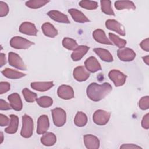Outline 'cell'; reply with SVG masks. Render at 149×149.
<instances>
[{"instance_id":"obj_1","label":"cell","mask_w":149,"mask_h":149,"mask_svg":"<svg viewBox=\"0 0 149 149\" xmlns=\"http://www.w3.org/2000/svg\"><path fill=\"white\" fill-rule=\"evenodd\" d=\"M112 90V87L108 83H104L101 84L91 83L88 86L86 93L89 99L97 102L104 98Z\"/></svg>"},{"instance_id":"obj_2","label":"cell","mask_w":149,"mask_h":149,"mask_svg":"<svg viewBox=\"0 0 149 149\" xmlns=\"http://www.w3.org/2000/svg\"><path fill=\"white\" fill-rule=\"evenodd\" d=\"M33 129L34 123L32 118L26 114L23 115L20 135L24 138H29L33 135Z\"/></svg>"},{"instance_id":"obj_3","label":"cell","mask_w":149,"mask_h":149,"mask_svg":"<svg viewBox=\"0 0 149 149\" xmlns=\"http://www.w3.org/2000/svg\"><path fill=\"white\" fill-rule=\"evenodd\" d=\"M51 112L54 125L57 127L63 126L66 120V112L61 108H55Z\"/></svg>"},{"instance_id":"obj_4","label":"cell","mask_w":149,"mask_h":149,"mask_svg":"<svg viewBox=\"0 0 149 149\" xmlns=\"http://www.w3.org/2000/svg\"><path fill=\"white\" fill-rule=\"evenodd\" d=\"M34 44V42L19 36L13 37L10 41V46L15 49H27Z\"/></svg>"},{"instance_id":"obj_5","label":"cell","mask_w":149,"mask_h":149,"mask_svg":"<svg viewBox=\"0 0 149 149\" xmlns=\"http://www.w3.org/2000/svg\"><path fill=\"white\" fill-rule=\"evenodd\" d=\"M111 113L102 109H98L94 113L93 115V120L95 124L103 126L108 122Z\"/></svg>"},{"instance_id":"obj_6","label":"cell","mask_w":149,"mask_h":149,"mask_svg":"<svg viewBox=\"0 0 149 149\" xmlns=\"http://www.w3.org/2000/svg\"><path fill=\"white\" fill-rule=\"evenodd\" d=\"M108 77L113 81L116 87L123 86L126 80V76L116 69L111 70L108 73Z\"/></svg>"},{"instance_id":"obj_7","label":"cell","mask_w":149,"mask_h":149,"mask_svg":"<svg viewBox=\"0 0 149 149\" xmlns=\"http://www.w3.org/2000/svg\"><path fill=\"white\" fill-rule=\"evenodd\" d=\"M8 62L10 66L22 70H26L27 68L21 57L17 54L10 52L8 54Z\"/></svg>"},{"instance_id":"obj_8","label":"cell","mask_w":149,"mask_h":149,"mask_svg":"<svg viewBox=\"0 0 149 149\" xmlns=\"http://www.w3.org/2000/svg\"><path fill=\"white\" fill-rule=\"evenodd\" d=\"M117 55L120 60L124 62H129L135 58L136 53L129 48L123 47L117 51Z\"/></svg>"},{"instance_id":"obj_9","label":"cell","mask_w":149,"mask_h":149,"mask_svg":"<svg viewBox=\"0 0 149 149\" xmlns=\"http://www.w3.org/2000/svg\"><path fill=\"white\" fill-rule=\"evenodd\" d=\"M59 97L63 100H70L74 97V91L72 87L68 85L63 84L60 86L57 91Z\"/></svg>"},{"instance_id":"obj_10","label":"cell","mask_w":149,"mask_h":149,"mask_svg":"<svg viewBox=\"0 0 149 149\" xmlns=\"http://www.w3.org/2000/svg\"><path fill=\"white\" fill-rule=\"evenodd\" d=\"M106 27L111 30L118 33L119 34L124 36L126 34L123 26L118 21L113 19H109L105 22Z\"/></svg>"},{"instance_id":"obj_11","label":"cell","mask_w":149,"mask_h":149,"mask_svg":"<svg viewBox=\"0 0 149 149\" xmlns=\"http://www.w3.org/2000/svg\"><path fill=\"white\" fill-rule=\"evenodd\" d=\"M49 126V122L48 116L41 115L37 120V133L38 134H43L47 132Z\"/></svg>"},{"instance_id":"obj_12","label":"cell","mask_w":149,"mask_h":149,"mask_svg":"<svg viewBox=\"0 0 149 149\" xmlns=\"http://www.w3.org/2000/svg\"><path fill=\"white\" fill-rule=\"evenodd\" d=\"M73 77L78 81H84L87 80L90 76V73L84 66H77L74 69Z\"/></svg>"},{"instance_id":"obj_13","label":"cell","mask_w":149,"mask_h":149,"mask_svg":"<svg viewBox=\"0 0 149 149\" xmlns=\"http://www.w3.org/2000/svg\"><path fill=\"white\" fill-rule=\"evenodd\" d=\"M84 143L88 149H97L100 147V140L95 136L86 134L83 137Z\"/></svg>"},{"instance_id":"obj_14","label":"cell","mask_w":149,"mask_h":149,"mask_svg":"<svg viewBox=\"0 0 149 149\" xmlns=\"http://www.w3.org/2000/svg\"><path fill=\"white\" fill-rule=\"evenodd\" d=\"M8 99L10 102V105L12 108L16 111H20L22 109L23 104L21 100L20 95L16 93H14L10 94Z\"/></svg>"},{"instance_id":"obj_15","label":"cell","mask_w":149,"mask_h":149,"mask_svg":"<svg viewBox=\"0 0 149 149\" xmlns=\"http://www.w3.org/2000/svg\"><path fill=\"white\" fill-rule=\"evenodd\" d=\"M19 31L26 35L36 36L38 31L33 23L25 22L20 24L19 27Z\"/></svg>"},{"instance_id":"obj_16","label":"cell","mask_w":149,"mask_h":149,"mask_svg":"<svg viewBox=\"0 0 149 149\" xmlns=\"http://www.w3.org/2000/svg\"><path fill=\"white\" fill-rule=\"evenodd\" d=\"M84 65L87 70L91 73H94L101 70L100 63L94 56H90L87 58L85 61Z\"/></svg>"},{"instance_id":"obj_17","label":"cell","mask_w":149,"mask_h":149,"mask_svg":"<svg viewBox=\"0 0 149 149\" xmlns=\"http://www.w3.org/2000/svg\"><path fill=\"white\" fill-rule=\"evenodd\" d=\"M48 16L52 19L53 20L56 21L59 23H69L70 21L68 17V16L65 15L64 13L56 10H52L49 11L47 13Z\"/></svg>"},{"instance_id":"obj_18","label":"cell","mask_w":149,"mask_h":149,"mask_svg":"<svg viewBox=\"0 0 149 149\" xmlns=\"http://www.w3.org/2000/svg\"><path fill=\"white\" fill-rule=\"evenodd\" d=\"M94 39L98 42L107 45H112L111 41L107 38L104 30L102 29H96L93 33Z\"/></svg>"},{"instance_id":"obj_19","label":"cell","mask_w":149,"mask_h":149,"mask_svg":"<svg viewBox=\"0 0 149 149\" xmlns=\"http://www.w3.org/2000/svg\"><path fill=\"white\" fill-rule=\"evenodd\" d=\"M90 48L86 45L78 46L71 54V58L74 61H78L80 60L84 55H85Z\"/></svg>"},{"instance_id":"obj_20","label":"cell","mask_w":149,"mask_h":149,"mask_svg":"<svg viewBox=\"0 0 149 149\" xmlns=\"http://www.w3.org/2000/svg\"><path fill=\"white\" fill-rule=\"evenodd\" d=\"M69 13L71 15L73 20L77 23H86L88 22L89 19L80 10L76 9H70L68 10Z\"/></svg>"},{"instance_id":"obj_21","label":"cell","mask_w":149,"mask_h":149,"mask_svg":"<svg viewBox=\"0 0 149 149\" xmlns=\"http://www.w3.org/2000/svg\"><path fill=\"white\" fill-rule=\"evenodd\" d=\"M31 87L37 91H45L54 86L53 81H38L31 83Z\"/></svg>"},{"instance_id":"obj_22","label":"cell","mask_w":149,"mask_h":149,"mask_svg":"<svg viewBox=\"0 0 149 149\" xmlns=\"http://www.w3.org/2000/svg\"><path fill=\"white\" fill-rule=\"evenodd\" d=\"M41 29L44 34L47 37H50V38H54L58 35V30L50 23H48V22L44 23L42 25Z\"/></svg>"},{"instance_id":"obj_23","label":"cell","mask_w":149,"mask_h":149,"mask_svg":"<svg viewBox=\"0 0 149 149\" xmlns=\"http://www.w3.org/2000/svg\"><path fill=\"white\" fill-rule=\"evenodd\" d=\"M10 120L9 124V126H8L5 129V132L6 133L9 134H14L15 133L18 129L19 125V118L13 114L10 115Z\"/></svg>"},{"instance_id":"obj_24","label":"cell","mask_w":149,"mask_h":149,"mask_svg":"<svg viewBox=\"0 0 149 149\" xmlns=\"http://www.w3.org/2000/svg\"><path fill=\"white\" fill-rule=\"evenodd\" d=\"M95 54L104 61L107 62H112L113 60L112 54L107 49L101 48H95L94 49Z\"/></svg>"},{"instance_id":"obj_25","label":"cell","mask_w":149,"mask_h":149,"mask_svg":"<svg viewBox=\"0 0 149 149\" xmlns=\"http://www.w3.org/2000/svg\"><path fill=\"white\" fill-rule=\"evenodd\" d=\"M56 141V137L54 133L46 132L41 137V143L45 146H51L55 144Z\"/></svg>"},{"instance_id":"obj_26","label":"cell","mask_w":149,"mask_h":149,"mask_svg":"<svg viewBox=\"0 0 149 149\" xmlns=\"http://www.w3.org/2000/svg\"><path fill=\"white\" fill-rule=\"evenodd\" d=\"M1 73L5 77L10 79H17L26 76V74L22 72L15 70L13 69H9V68H6L3 69L1 72Z\"/></svg>"},{"instance_id":"obj_27","label":"cell","mask_w":149,"mask_h":149,"mask_svg":"<svg viewBox=\"0 0 149 149\" xmlns=\"http://www.w3.org/2000/svg\"><path fill=\"white\" fill-rule=\"evenodd\" d=\"M115 7L117 10L132 9L135 10L134 3L130 1H117L115 2Z\"/></svg>"},{"instance_id":"obj_28","label":"cell","mask_w":149,"mask_h":149,"mask_svg":"<svg viewBox=\"0 0 149 149\" xmlns=\"http://www.w3.org/2000/svg\"><path fill=\"white\" fill-rule=\"evenodd\" d=\"M74 123L78 127L84 126L87 123V115L83 112H77L74 119Z\"/></svg>"},{"instance_id":"obj_29","label":"cell","mask_w":149,"mask_h":149,"mask_svg":"<svg viewBox=\"0 0 149 149\" xmlns=\"http://www.w3.org/2000/svg\"><path fill=\"white\" fill-rule=\"evenodd\" d=\"M108 36H109V38L110 39L111 42L112 43L113 42L118 47L122 48L125 47V46L126 45V41L125 40L119 38V37H118V36H116L112 33H109L108 34Z\"/></svg>"},{"instance_id":"obj_30","label":"cell","mask_w":149,"mask_h":149,"mask_svg":"<svg viewBox=\"0 0 149 149\" xmlns=\"http://www.w3.org/2000/svg\"><path fill=\"white\" fill-rule=\"evenodd\" d=\"M101 10L106 15L115 16V13L111 7V2L108 0H103L100 1Z\"/></svg>"},{"instance_id":"obj_31","label":"cell","mask_w":149,"mask_h":149,"mask_svg":"<svg viewBox=\"0 0 149 149\" xmlns=\"http://www.w3.org/2000/svg\"><path fill=\"white\" fill-rule=\"evenodd\" d=\"M49 1L46 0H31L27 1L26 5L31 9H38L45 5Z\"/></svg>"},{"instance_id":"obj_32","label":"cell","mask_w":149,"mask_h":149,"mask_svg":"<svg viewBox=\"0 0 149 149\" xmlns=\"http://www.w3.org/2000/svg\"><path fill=\"white\" fill-rule=\"evenodd\" d=\"M37 103L42 108H48L53 104V100L48 96H42L37 98Z\"/></svg>"},{"instance_id":"obj_33","label":"cell","mask_w":149,"mask_h":149,"mask_svg":"<svg viewBox=\"0 0 149 149\" xmlns=\"http://www.w3.org/2000/svg\"><path fill=\"white\" fill-rule=\"evenodd\" d=\"M62 45L68 50H74L78 47V44L74 40L68 37L63 39Z\"/></svg>"},{"instance_id":"obj_34","label":"cell","mask_w":149,"mask_h":149,"mask_svg":"<svg viewBox=\"0 0 149 149\" xmlns=\"http://www.w3.org/2000/svg\"><path fill=\"white\" fill-rule=\"evenodd\" d=\"M22 94L24 96L25 100L28 102H33L36 101L37 98V94L31 91L27 88H23V90H22Z\"/></svg>"},{"instance_id":"obj_35","label":"cell","mask_w":149,"mask_h":149,"mask_svg":"<svg viewBox=\"0 0 149 149\" xmlns=\"http://www.w3.org/2000/svg\"><path fill=\"white\" fill-rule=\"evenodd\" d=\"M79 5L87 10H94L98 7V3L95 1H81L79 2Z\"/></svg>"},{"instance_id":"obj_36","label":"cell","mask_w":149,"mask_h":149,"mask_svg":"<svg viewBox=\"0 0 149 149\" xmlns=\"http://www.w3.org/2000/svg\"><path fill=\"white\" fill-rule=\"evenodd\" d=\"M139 107L142 110H146L149 108V97L144 96L141 98L139 102Z\"/></svg>"},{"instance_id":"obj_37","label":"cell","mask_w":149,"mask_h":149,"mask_svg":"<svg viewBox=\"0 0 149 149\" xmlns=\"http://www.w3.org/2000/svg\"><path fill=\"white\" fill-rule=\"evenodd\" d=\"M9 10L8 5L5 2L0 1V16L2 17L6 16Z\"/></svg>"},{"instance_id":"obj_38","label":"cell","mask_w":149,"mask_h":149,"mask_svg":"<svg viewBox=\"0 0 149 149\" xmlns=\"http://www.w3.org/2000/svg\"><path fill=\"white\" fill-rule=\"evenodd\" d=\"M10 88V84L8 82L1 81L0 83V94H2L8 92Z\"/></svg>"},{"instance_id":"obj_39","label":"cell","mask_w":149,"mask_h":149,"mask_svg":"<svg viewBox=\"0 0 149 149\" xmlns=\"http://www.w3.org/2000/svg\"><path fill=\"white\" fill-rule=\"evenodd\" d=\"M9 119L6 115L1 113L0 114V125L1 126H6L9 124Z\"/></svg>"},{"instance_id":"obj_40","label":"cell","mask_w":149,"mask_h":149,"mask_svg":"<svg viewBox=\"0 0 149 149\" xmlns=\"http://www.w3.org/2000/svg\"><path fill=\"white\" fill-rule=\"evenodd\" d=\"M141 126L146 129L149 128V114L148 113L146 114L142 119Z\"/></svg>"},{"instance_id":"obj_41","label":"cell","mask_w":149,"mask_h":149,"mask_svg":"<svg viewBox=\"0 0 149 149\" xmlns=\"http://www.w3.org/2000/svg\"><path fill=\"white\" fill-rule=\"evenodd\" d=\"M140 45L143 50H144L147 52H148L149 51V39H148V38H147L143 40L140 42Z\"/></svg>"},{"instance_id":"obj_42","label":"cell","mask_w":149,"mask_h":149,"mask_svg":"<svg viewBox=\"0 0 149 149\" xmlns=\"http://www.w3.org/2000/svg\"><path fill=\"white\" fill-rule=\"evenodd\" d=\"M12 108L10 104L6 102L5 100L1 99L0 100V109L2 110H9Z\"/></svg>"},{"instance_id":"obj_43","label":"cell","mask_w":149,"mask_h":149,"mask_svg":"<svg viewBox=\"0 0 149 149\" xmlns=\"http://www.w3.org/2000/svg\"><path fill=\"white\" fill-rule=\"evenodd\" d=\"M120 148H133V149H136V148H141V147L133 144H122L120 147Z\"/></svg>"},{"instance_id":"obj_44","label":"cell","mask_w":149,"mask_h":149,"mask_svg":"<svg viewBox=\"0 0 149 149\" xmlns=\"http://www.w3.org/2000/svg\"><path fill=\"white\" fill-rule=\"evenodd\" d=\"M0 66L2 67L6 63V59L5 55L3 53H1L0 55Z\"/></svg>"},{"instance_id":"obj_45","label":"cell","mask_w":149,"mask_h":149,"mask_svg":"<svg viewBox=\"0 0 149 149\" xmlns=\"http://www.w3.org/2000/svg\"><path fill=\"white\" fill-rule=\"evenodd\" d=\"M142 59H143V61L146 63L147 65H149V56L146 55L145 56L142 57Z\"/></svg>"},{"instance_id":"obj_46","label":"cell","mask_w":149,"mask_h":149,"mask_svg":"<svg viewBox=\"0 0 149 149\" xmlns=\"http://www.w3.org/2000/svg\"><path fill=\"white\" fill-rule=\"evenodd\" d=\"M3 141V133L1 132L0 133V144H2Z\"/></svg>"}]
</instances>
